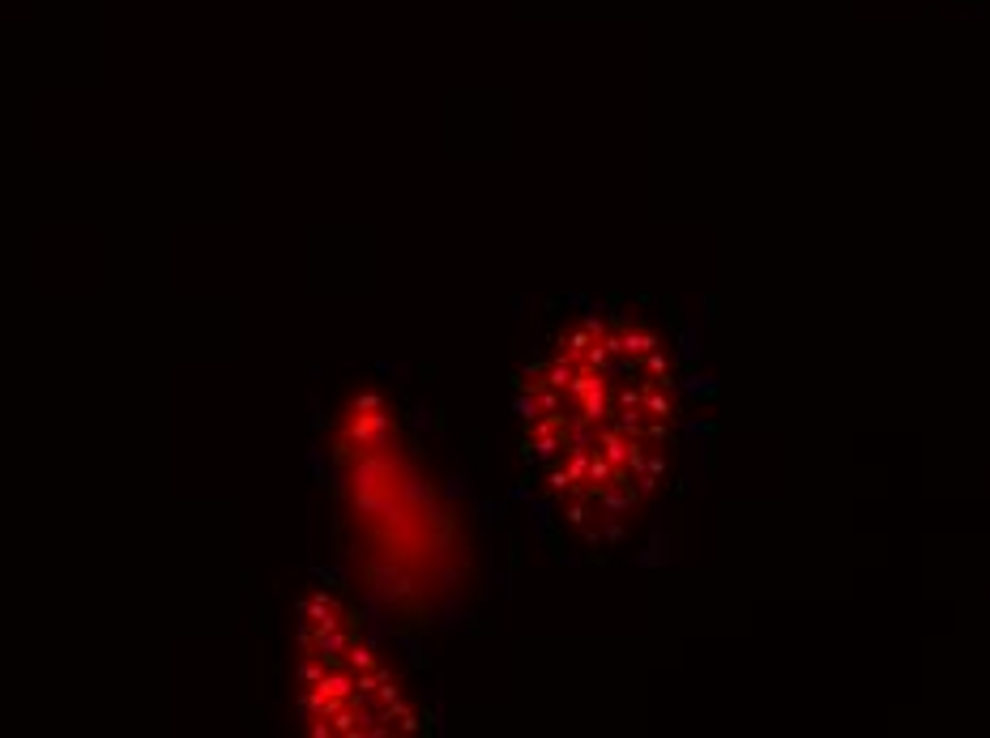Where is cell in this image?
<instances>
[{
    "mask_svg": "<svg viewBox=\"0 0 990 738\" xmlns=\"http://www.w3.org/2000/svg\"><path fill=\"white\" fill-rule=\"evenodd\" d=\"M299 683L308 717L329 734H397L414 709L389 662L372 649L359 619L338 598H312L299 632Z\"/></svg>",
    "mask_w": 990,
    "mask_h": 738,
    "instance_id": "cell-2",
    "label": "cell"
},
{
    "mask_svg": "<svg viewBox=\"0 0 990 738\" xmlns=\"http://www.w3.org/2000/svg\"><path fill=\"white\" fill-rule=\"evenodd\" d=\"M683 376L658 325L585 312L521 376V453L538 495L589 542H615L679 457Z\"/></svg>",
    "mask_w": 990,
    "mask_h": 738,
    "instance_id": "cell-1",
    "label": "cell"
}]
</instances>
